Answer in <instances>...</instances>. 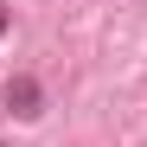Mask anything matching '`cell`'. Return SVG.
Instances as JSON below:
<instances>
[{"label":"cell","instance_id":"obj_1","mask_svg":"<svg viewBox=\"0 0 147 147\" xmlns=\"http://www.w3.org/2000/svg\"><path fill=\"white\" fill-rule=\"evenodd\" d=\"M7 109L19 115V121H32V115H45V90H38V77H7Z\"/></svg>","mask_w":147,"mask_h":147},{"label":"cell","instance_id":"obj_2","mask_svg":"<svg viewBox=\"0 0 147 147\" xmlns=\"http://www.w3.org/2000/svg\"><path fill=\"white\" fill-rule=\"evenodd\" d=\"M0 32H7V7H0Z\"/></svg>","mask_w":147,"mask_h":147}]
</instances>
